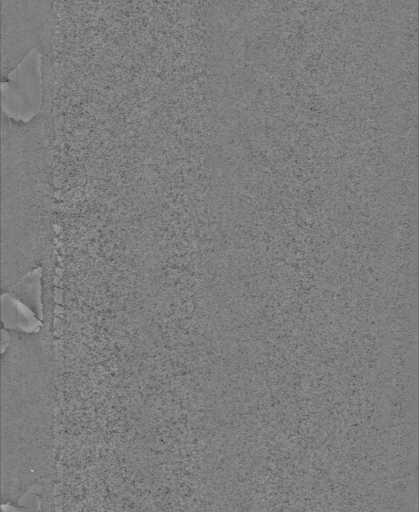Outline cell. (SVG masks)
Instances as JSON below:
<instances>
[{"label":"cell","instance_id":"6da1fadb","mask_svg":"<svg viewBox=\"0 0 419 512\" xmlns=\"http://www.w3.org/2000/svg\"><path fill=\"white\" fill-rule=\"evenodd\" d=\"M2 354V497L15 505L36 483L56 482L58 406L54 338L6 329Z\"/></svg>","mask_w":419,"mask_h":512},{"label":"cell","instance_id":"7a4b0ae2","mask_svg":"<svg viewBox=\"0 0 419 512\" xmlns=\"http://www.w3.org/2000/svg\"><path fill=\"white\" fill-rule=\"evenodd\" d=\"M1 293L57 259L55 129L39 108L29 120L2 111Z\"/></svg>","mask_w":419,"mask_h":512},{"label":"cell","instance_id":"3957f363","mask_svg":"<svg viewBox=\"0 0 419 512\" xmlns=\"http://www.w3.org/2000/svg\"><path fill=\"white\" fill-rule=\"evenodd\" d=\"M57 0H1V82L33 51L55 56Z\"/></svg>","mask_w":419,"mask_h":512},{"label":"cell","instance_id":"277c9868","mask_svg":"<svg viewBox=\"0 0 419 512\" xmlns=\"http://www.w3.org/2000/svg\"><path fill=\"white\" fill-rule=\"evenodd\" d=\"M3 294L23 303L42 321L40 270L26 275Z\"/></svg>","mask_w":419,"mask_h":512}]
</instances>
